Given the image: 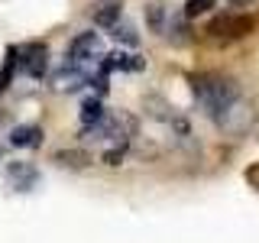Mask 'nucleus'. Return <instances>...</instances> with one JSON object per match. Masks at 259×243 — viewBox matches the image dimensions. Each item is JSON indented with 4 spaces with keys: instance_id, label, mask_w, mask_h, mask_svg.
<instances>
[{
    "instance_id": "obj_7",
    "label": "nucleus",
    "mask_w": 259,
    "mask_h": 243,
    "mask_svg": "<svg viewBox=\"0 0 259 243\" xmlns=\"http://www.w3.org/2000/svg\"><path fill=\"white\" fill-rule=\"evenodd\" d=\"M91 16H94V23L97 26H104V29H110L113 23L123 16V0H97L94 4V10H91Z\"/></svg>"
},
{
    "instance_id": "obj_8",
    "label": "nucleus",
    "mask_w": 259,
    "mask_h": 243,
    "mask_svg": "<svg viewBox=\"0 0 259 243\" xmlns=\"http://www.w3.org/2000/svg\"><path fill=\"white\" fill-rule=\"evenodd\" d=\"M7 182H10L16 191H29L32 185L39 182V172L32 166H26V162H16V166L7 169Z\"/></svg>"
},
{
    "instance_id": "obj_9",
    "label": "nucleus",
    "mask_w": 259,
    "mask_h": 243,
    "mask_svg": "<svg viewBox=\"0 0 259 243\" xmlns=\"http://www.w3.org/2000/svg\"><path fill=\"white\" fill-rule=\"evenodd\" d=\"M39 143H42V127H36V124L16 127L10 133V146H16V149H36Z\"/></svg>"
},
{
    "instance_id": "obj_11",
    "label": "nucleus",
    "mask_w": 259,
    "mask_h": 243,
    "mask_svg": "<svg viewBox=\"0 0 259 243\" xmlns=\"http://www.w3.org/2000/svg\"><path fill=\"white\" fill-rule=\"evenodd\" d=\"M107 117V107H104L97 97H91V101H84V107H81V124L84 127H94V124H101V120Z\"/></svg>"
},
{
    "instance_id": "obj_5",
    "label": "nucleus",
    "mask_w": 259,
    "mask_h": 243,
    "mask_svg": "<svg viewBox=\"0 0 259 243\" xmlns=\"http://www.w3.org/2000/svg\"><path fill=\"white\" fill-rule=\"evenodd\" d=\"M91 78H94V71L81 68V65H75V62H65L62 68L52 75V91H59V94H75V91H81V88L91 85Z\"/></svg>"
},
{
    "instance_id": "obj_10",
    "label": "nucleus",
    "mask_w": 259,
    "mask_h": 243,
    "mask_svg": "<svg viewBox=\"0 0 259 243\" xmlns=\"http://www.w3.org/2000/svg\"><path fill=\"white\" fill-rule=\"evenodd\" d=\"M110 36L117 39V43H123V46H136V43H140V32H136V26H133V23H126L123 16H120V20L110 26Z\"/></svg>"
},
{
    "instance_id": "obj_6",
    "label": "nucleus",
    "mask_w": 259,
    "mask_h": 243,
    "mask_svg": "<svg viewBox=\"0 0 259 243\" xmlns=\"http://www.w3.org/2000/svg\"><path fill=\"white\" fill-rule=\"evenodd\" d=\"M16 52V68H23L29 78H42L49 68V49L42 43H29L23 49H13Z\"/></svg>"
},
{
    "instance_id": "obj_4",
    "label": "nucleus",
    "mask_w": 259,
    "mask_h": 243,
    "mask_svg": "<svg viewBox=\"0 0 259 243\" xmlns=\"http://www.w3.org/2000/svg\"><path fill=\"white\" fill-rule=\"evenodd\" d=\"M256 26V20L249 13H221L207 23V32L210 36H224V39H243L249 36Z\"/></svg>"
},
{
    "instance_id": "obj_1",
    "label": "nucleus",
    "mask_w": 259,
    "mask_h": 243,
    "mask_svg": "<svg viewBox=\"0 0 259 243\" xmlns=\"http://www.w3.org/2000/svg\"><path fill=\"white\" fill-rule=\"evenodd\" d=\"M191 91H194V101H198V107H201V113H204L207 120L221 107H227L237 94H243L233 78L214 75V71H210V75H194L191 78Z\"/></svg>"
},
{
    "instance_id": "obj_16",
    "label": "nucleus",
    "mask_w": 259,
    "mask_h": 243,
    "mask_svg": "<svg viewBox=\"0 0 259 243\" xmlns=\"http://www.w3.org/2000/svg\"><path fill=\"white\" fill-rule=\"evenodd\" d=\"M230 4H253V0H230Z\"/></svg>"
},
{
    "instance_id": "obj_2",
    "label": "nucleus",
    "mask_w": 259,
    "mask_h": 243,
    "mask_svg": "<svg viewBox=\"0 0 259 243\" xmlns=\"http://www.w3.org/2000/svg\"><path fill=\"white\" fill-rule=\"evenodd\" d=\"M210 124L221 130L224 136H246L256 127V107L246 94H237L227 107H221L210 117Z\"/></svg>"
},
{
    "instance_id": "obj_13",
    "label": "nucleus",
    "mask_w": 259,
    "mask_h": 243,
    "mask_svg": "<svg viewBox=\"0 0 259 243\" xmlns=\"http://www.w3.org/2000/svg\"><path fill=\"white\" fill-rule=\"evenodd\" d=\"M146 20H149V26L156 32H162V29H165V7H162V4H149V7H146Z\"/></svg>"
},
{
    "instance_id": "obj_3",
    "label": "nucleus",
    "mask_w": 259,
    "mask_h": 243,
    "mask_svg": "<svg viewBox=\"0 0 259 243\" xmlns=\"http://www.w3.org/2000/svg\"><path fill=\"white\" fill-rule=\"evenodd\" d=\"M104 59V39L101 32H78L68 46V62L81 65L88 71H97V65Z\"/></svg>"
},
{
    "instance_id": "obj_14",
    "label": "nucleus",
    "mask_w": 259,
    "mask_h": 243,
    "mask_svg": "<svg viewBox=\"0 0 259 243\" xmlns=\"http://www.w3.org/2000/svg\"><path fill=\"white\" fill-rule=\"evenodd\" d=\"M13 68H16V52L10 49V55H7L4 68H0V91H7V85L13 81Z\"/></svg>"
},
{
    "instance_id": "obj_15",
    "label": "nucleus",
    "mask_w": 259,
    "mask_h": 243,
    "mask_svg": "<svg viewBox=\"0 0 259 243\" xmlns=\"http://www.w3.org/2000/svg\"><path fill=\"white\" fill-rule=\"evenodd\" d=\"M55 159H59L62 166H71V169H84L88 166V156H84V152H59Z\"/></svg>"
},
{
    "instance_id": "obj_12",
    "label": "nucleus",
    "mask_w": 259,
    "mask_h": 243,
    "mask_svg": "<svg viewBox=\"0 0 259 243\" xmlns=\"http://www.w3.org/2000/svg\"><path fill=\"white\" fill-rule=\"evenodd\" d=\"M214 4L217 0H185V16H188V20H194V16H204V13H210L214 10Z\"/></svg>"
}]
</instances>
